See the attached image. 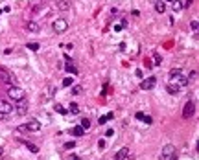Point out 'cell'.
Masks as SVG:
<instances>
[{
	"mask_svg": "<svg viewBox=\"0 0 199 160\" xmlns=\"http://www.w3.org/2000/svg\"><path fill=\"white\" fill-rule=\"evenodd\" d=\"M170 2H171V0H170Z\"/></svg>",
	"mask_w": 199,
	"mask_h": 160,
	"instance_id": "cell-39",
	"label": "cell"
},
{
	"mask_svg": "<svg viewBox=\"0 0 199 160\" xmlns=\"http://www.w3.org/2000/svg\"><path fill=\"white\" fill-rule=\"evenodd\" d=\"M190 77H192V79H195V77H197V72H195V70H194V72H190ZM190 77H188V79H190Z\"/></svg>",
	"mask_w": 199,
	"mask_h": 160,
	"instance_id": "cell-33",
	"label": "cell"
},
{
	"mask_svg": "<svg viewBox=\"0 0 199 160\" xmlns=\"http://www.w3.org/2000/svg\"><path fill=\"white\" fill-rule=\"evenodd\" d=\"M8 96H9L13 101H24V100H26V90L20 88V87H17V85H13V87L8 88Z\"/></svg>",
	"mask_w": 199,
	"mask_h": 160,
	"instance_id": "cell-2",
	"label": "cell"
},
{
	"mask_svg": "<svg viewBox=\"0 0 199 160\" xmlns=\"http://www.w3.org/2000/svg\"><path fill=\"white\" fill-rule=\"evenodd\" d=\"M153 2H157V0H153Z\"/></svg>",
	"mask_w": 199,
	"mask_h": 160,
	"instance_id": "cell-38",
	"label": "cell"
},
{
	"mask_svg": "<svg viewBox=\"0 0 199 160\" xmlns=\"http://www.w3.org/2000/svg\"><path fill=\"white\" fill-rule=\"evenodd\" d=\"M81 92H83V87H81V85H76V87H72V94H74V96H79Z\"/></svg>",
	"mask_w": 199,
	"mask_h": 160,
	"instance_id": "cell-21",
	"label": "cell"
},
{
	"mask_svg": "<svg viewBox=\"0 0 199 160\" xmlns=\"http://www.w3.org/2000/svg\"><path fill=\"white\" fill-rule=\"evenodd\" d=\"M0 156H4V149L2 147H0Z\"/></svg>",
	"mask_w": 199,
	"mask_h": 160,
	"instance_id": "cell-37",
	"label": "cell"
},
{
	"mask_svg": "<svg viewBox=\"0 0 199 160\" xmlns=\"http://www.w3.org/2000/svg\"><path fill=\"white\" fill-rule=\"evenodd\" d=\"M74 147H76V142H74V140H72V142H66V144H65V149H74Z\"/></svg>",
	"mask_w": 199,
	"mask_h": 160,
	"instance_id": "cell-28",
	"label": "cell"
},
{
	"mask_svg": "<svg viewBox=\"0 0 199 160\" xmlns=\"http://www.w3.org/2000/svg\"><path fill=\"white\" fill-rule=\"evenodd\" d=\"M173 156H175V145L173 144H166L162 147V151H161L159 160H173Z\"/></svg>",
	"mask_w": 199,
	"mask_h": 160,
	"instance_id": "cell-4",
	"label": "cell"
},
{
	"mask_svg": "<svg viewBox=\"0 0 199 160\" xmlns=\"http://www.w3.org/2000/svg\"><path fill=\"white\" fill-rule=\"evenodd\" d=\"M105 122H107V116H100V118H98V123H100V125H103Z\"/></svg>",
	"mask_w": 199,
	"mask_h": 160,
	"instance_id": "cell-30",
	"label": "cell"
},
{
	"mask_svg": "<svg viewBox=\"0 0 199 160\" xmlns=\"http://www.w3.org/2000/svg\"><path fill=\"white\" fill-rule=\"evenodd\" d=\"M55 8L59 11H68L70 9V0H55Z\"/></svg>",
	"mask_w": 199,
	"mask_h": 160,
	"instance_id": "cell-11",
	"label": "cell"
},
{
	"mask_svg": "<svg viewBox=\"0 0 199 160\" xmlns=\"http://www.w3.org/2000/svg\"><path fill=\"white\" fill-rule=\"evenodd\" d=\"M192 30H194V33H197V30H199V22L197 20H192Z\"/></svg>",
	"mask_w": 199,
	"mask_h": 160,
	"instance_id": "cell-27",
	"label": "cell"
},
{
	"mask_svg": "<svg viewBox=\"0 0 199 160\" xmlns=\"http://www.w3.org/2000/svg\"><path fill=\"white\" fill-rule=\"evenodd\" d=\"M0 81L2 83H8V85H15V77L11 76V72L8 70V68H4V66H0Z\"/></svg>",
	"mask_w": 199,
	"mask_h": 160,
	"instance_id": "cell-5",
	"label": "cell"
},
{
	"mask_svg": "<svg viewBox=\"0 0 199 160\" xmlns=\"http://www.w3.org/2000/svg\"><path fill=\"white\" fill-rule=\"evenodd\" d=\"M155 11L157 13H164L166 11V2L164 0H157V2H155Z\"/></svg>",
	"mask_w": 199,
	"mask_h": 160,
	"instance_id": "cell-14",
	"label": "cell"
},
{
	"mask_svg": "<svg viewBox=\"0 0 199 160\" xmlns=\"http://www.w3.org/2000/svg\"><path fill=\"white\" fill-rule=\"evenodd\" d=\"M144 118V112H137V120H142Z\"/></svg>",
	"mask_w": 199,
	"mask_h": 160,
	"instance_id": "cell-35",
	"label": "cell"
},
{
	"mask_svg": "<svg viewBox=\"0 0 199 160\" xmlns=\"http://www.w3.org/2000/svg\"><path fill=\"white\" fill-rule=\"evenodd\" d=\"M52 30H54L55 33H65L66 30H68V20L63 18V17L55 18V20L52 22Z\"/></svg>",
	"mask_w": 199,
	"mask_h": 160,
	"instance_id": "cell-3",
	"label": "cell"
},
{
	"mask_svg": "<svg viewBox=\"0 0 199 160\" xmlns=\"http://www.w3.org/2000/svg\"><path fill=\"white\" fill-rule=\"evenodd\" d=\"M170 79H171V83L173 85H177L179 88H183V87H186L190 81H188V77L183 74V70L181 68H173V70L170 72Z\"/></svg>",
	"mask_w": 199,
	"mask_h": 160,
	"instance_id": "cell-1",
	"label": "cell"
},
{
	"mask_svg": "<svg viewBox=\"0 0 199 160\" xmlns=\"http://www.w3.org/2000/svg\"><path fill=\"white\" fill-rule=\"evenodd\" d=\"M142 122H144L146 125H151V122H153V120H151V116H144V118H142Z\"/></svg>",
	"mask_w": 199,
	"mask_h": 160,
	"instance_id": "cell-29",
	"label": "cell"
},
{
	"mask_svg": "<svg viewBox=\"0 0 199 160\" xmlns=\"http://www.w3.org/2000/svg\"><path fill=\"white\" fill-rule=\"evenodd\" d=\"M66 68V72H70V74H78V70H76V66H70V63L65 66Z\"/></svg>",
	"mask_w": 199,
	"mask_h": 160,
	"instance_id": "cell-26",
	"label": "cell"
},
{
	"mask_svg": "<svg viewBox=\"0 0 199 160\" xmlns=\"http://www.w3.org/2000/svg\"><path fill=\"white\" fill-rule=\"evenodd\" d=\"M153 59H155V64H161V63H162V57H161V54H157V52L153 54Z\"/></svg>",
	"mask_w": 199,
	"mask_h": 160,
	"instance_id": "cell-24",
	"label": "cell"
},
{
	"mask_svg": "<svg viewBox=\"0 0 199 160\" xmlns=\"http://www.w3.org/2000/svg\"><path fill=\"white\" fill-rule=\"evenodd\" d=\"M194 112H195V103H194L192 100H188V101L184 103V107H183V118H184V120L192 118Z\"/></svg>",
	"mask_w": 199,
	"mask_h": 160,
	"instance_id": "cell-6",
	"label": "cell"
},
{
	"mask_svg": "<svg viewBox=\"0 0 199 160\" xmlns=\"http://www.w3.org/2000/svg\"><path fill=\"white\" fill-rule=\"evenodd\" d=\"M66 112H72V114H79V105L78 103H70V107H68V110Z\"/></svg>",
	"mask_w": 199,
	"mask_h": 160,
	"instance_id": "cell-19",
	"label": "cell"
},
{
	"mask_svg": "<svg viewBox=\"0 0 199 160\" xmlns=\"http://www.w3.org/2000/svg\"><path fill=\"white\" fill-rule=\"evenodd\" d=\"M155 85H157V77L151 76V77H146V79L140 83V88H142V90H151V88H155Z\"/></svg>",
	"mask_w": 199,
	"mask_h": 160,
	"instance_id": "cell-7",
	"label": "cell"
},
{
	"mask_svg": "<svg viewBox=\"0 0 199 160\" xmlns=\"http://www.w3.org/2000/svg\"><path fill=\"white\" fill-rule=\"evenodd\" d=\"M166 90H168V94H171V96H179V92H181V88L177 87V85H173V83H170L166 87Z\"/></svg>",
	"mask_w": 199,
	"mask_h": 160,
	"instance_id": "cell-13",
	"label": "cell"
},
{
	"mask_svg": "<svg viewBox=\"0 0 199 160\" xmlns=\"http://www.w3.org/2000/svg\"><path fill=\"white\" fill-rule=\"evenodd\" d=\"M26 129L32 131V132H37V131H41V122L33 118V120H30V122L26 123Z\"/></svg>",
	"mask_w": 199,
	"mask_h": 160,
	"instance_id": "cell-9",
	"label": "cell"
},
{
	"mask_svg": "<svg viewBox=\"0 0 199 160\" xmlns=\"http://www.w3.org/2000/svg\"><path fill=\"white\" fill-rule=\"evenodd\" d=\"M98 147H100V149H103V147H105V142H103V140H100V142H98Z\"/></svg>",
	"mask_w": 199,
	"mask_h": 160,
	"instance_id": "cell-34",
	"label": "cell"
},
{
	"mask_svg": "<svg viewBox=\"0 0 199 160\" xmlns=\"http://www.w3.org/2000/svg\"><path fill=\"white\" fill-rule=\"evenodd\" d=\"M91 125H92V123H91V120H88V118H83L81 123H79V127H81L83 131H88V129H91Z\"/></svg>",
	"mask_w": 199,
	"mask_h": 160,
	"instance_id": "cell-16",
	"label": "cell"
},
{
	"mask_svg": "<svg viewBox=\"0 0 199 160\" xmlns=\"http://www.w3.org/2000/svg\"><path fill=\"white\" fill-rule=\"evenodd\" d=\"M18 103H20V105L17 107V109H18V110H17V114H20V116H22V114H26L28 105H26V100H24V101H18Z\"/></svg>",
	"mask_w": 199,
	"mask_h": 160,
	"instance_id": "cell-15",
	"label": "cell"
},
{
	"mask_svg": "<svg viewBox=\"0 0 199 160\" xmlns=\"http://www.w3.org/2000/svg\"><path fill=\"white\" fill-rule=\"evenodd\" d=\"M70 132H72L74 136H83V134H85V131H83V129H81L79 125H76V127H72V129H70Z\"/></svg>",
	"mask_w": 199,
	"mask_h": 160,
	"instance_id": "cell-17",
	"label": "cell"
},
{
	"mask_svg": "<svg viewBox=\"0 0 199 160\" xmlns=\"http://www.w3.org/2000/svg\"><path fill=\"white\" fill-rule=\"evenodd\" d=\"M129 155H131L129 147H122V149L114 155V160H127V158H129Z\"/></svg>",
	"mask_w": 199,
	"mask_h": 160,
	"instance_id": "cell-10",
	"label": "cell"
},
{
	"mask_svg": "<svg viewBox=\"0 0 199 160\" xmlns=\"http://www.w3.org/2000/svg\"><path fill=\"white\" fill-rule=\"evenodd\" d=\"M114 134V131L113 129H107V132H105V136H113Z\"/></svg>",
	"mask_w": 199,
	"mask_h": 160,
	"instance_id": "cell-32",
	"label": "cell"
},
{
	"mask_svg": "<svg viewBox=\"0 0 199 160\" xmlns=\"http://www.w3.org/2000/svg\"><path fill=\"white\" fill-rule=\"evenodd\" d=\"M144 64H146V68H153V64H151V61H149V59H146V61H144Z\"/></svg>",
	"mask_w": 199,
	"mask_h": 160,
	"instance_id": "cell-31",
	"label": "cell"
},
{
	"mask_svg": "<svg viewBox=\"0 0 199 160\" xmlns=\"http://www.w3.org/2000/svg\"><path fill=\"white\" fill-rule=\"evenodd\" d=\"M54 109H55V112H59V114H66V109H65L63 105H59V103H57Z\"/></svg>",
	"mask_w": 199,
	"mask_h": 160,
	"instance_id": "cell-22",
	"label": "cell"
},
{
	"mask_svg": "<svg viewBox=\"0 0 199 160\" xmlns=\"http://www.w3.org/2000/svg\"><path fill=\"white\" fill-rule=\"evenodd\" d=\"M26 30H28L30 33H37V31L41 30V26H39L37 20H28V22H26Z\"/></svg>",
	"mask_w": 199,
	"mask_h": 160,
	"instance_id": "cell-12",
	"label": "cell"
},
{
	"mask_svg": "<svg viewBox=\"0 0 199 160\" xmlns=\"http://www.w3.org/2000/svg\"><path fill=\"white\" fill-rule=\"evenodd\" d=\"M171 8H173V11H181L183 9V2L181 0H171Z\"/></svg>",
	"mask_w": 199,
	"mask_h": 160,
	"instance_id": "cell-18",
	"label": "cell"
},
{
	"mask_svg": "<svg viewBox=\"0 0 199 160\" xmlns=\"http://www.w3.org/2000/svg\"><path fill=\"white\" fill-rule=\"evenodd\" d=\"M190 4H192V0H186V6L184 8H190Z\"/></svg>",
	"mask_w": 199,
	"mask_h": 160,
	"instance_id": "cell-36",
	"label": "cell"
},
{
	"mask_svg": "<svg viewBox=\"0 0 199 160\" xmlns=\"http://www.w3.org/2000/svg\"><path fill=\"white\" fill-rule=\"evenodd\" d=\"M72 83H74V79H72V77H65V79H63V87H70Z\"/></svg>",
	"mask_w": 199,
	"mask_h": 160,
	"instance_id": "cell-25",
	"label": "cell"
},
{
	"mask_svg": "<svg viewBox=\"0 0 199 160\" xmlns=\"http://www.w3.org/2000/svg\"><path fill=\"white\" fill-rule=\"evenodd\" d=\"M28 50H32V52H37L41 46H39V42H28V46H26Z\"/></svg>",
	"mask_w": 199,
	"mask_h": 160,
	"instance_id": "cell-20",
	"label": "cell"
},
{
	"mask_svg": "<svg viewBox=\"0 0 199 160\" xmlns=\"http://www.w3.org/2000/svg\"><path fill=\"white\" fill-rule=\"evenodd\" d=\"M13 112V105L9 101H4V100H0V114L2 116H6V114H11Z\"/></svg>",
	"mask_w": 199,
	"mask_h": 160,
	"instance_id": "cell-8",
	"label": "cell"
},
{
	"mask_svg": "<svg viewBox=\"0 0 199 160\" xmlns=\"http://www.w3.org/2000/svg\"><path fill=\"white\" fill-rule=\"evenodd\" d=\"M24 144H26V147H28L32 153H39V147H37V145H33V144H28V142H24Z\"/></svg>",
	"mask_w": 199,
	"mask_h": 160,
	"instance_id": "cell-23",
	"label": "cell"
}]
</instances>
